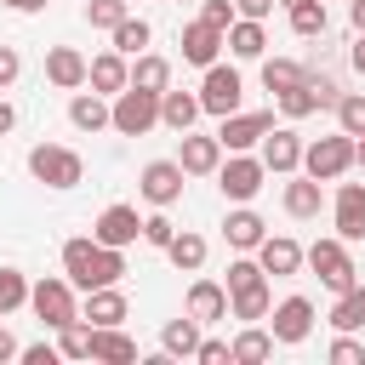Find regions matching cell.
I'll return each instance as SVG.
<instances>
[{
  "label": "cell",
  "mask_w": 365,
  "mask_h": 365,
  "mask_svg": "<svg viewBox=\"0 0 365 365\" xmlns=\"http://www.w3.org/2000/svg\"><path fill=\"white\" fill-rule=\"evenodd\" d=\"M63 274H68V285H74V291L120 285V279H125V251L97 245L91 234H80V240H68V245H63Z\"/></svg>",
  "instance_id": "cell-1"
},
{
  "label": "cell",
  "mask_w": 365,
  "mask_h": 365,
  "mask_svg": "<svg viewBox=\"0 0 365 365\" xmlns=\"http://www.w3.org/2000/svg\"><path fill=\"white\" fill-rule=\"evenodd\" d=\"M154 125H160V91L125 86V91L108 97V131H120V137H148Z\"/></svg>",
  "instance_id": "cell-2"
},
{
  "label": "cell",
  "mask_w": 365,
  "mask_h": 365,
  "mask_svg": "<svg viewBox=\"0 0 365 365\" xmlns=\"http://www.w3.org/2000/svg\"><path fill=\"white\" fill-rule=\"evenodd\" d=\"M29 177L46 182V188H80L86 182V160L63 143H34L29 148Z\"/></svg>",
  "instance_id": "cell-3"
},
{
  "label": "cell",
  "mask_w": 365,
  "mask_h": 365,
  "mask_svg": "<svg viewBox=\"0 0 365 365\" xmlns=\"http://www.w3.org/2000/svg\"><path fill=\"white\" fill-rule=\"evenodd\" d=\"M302 262L319 274V285L336 297V291H348V285H359V268H354V257H348V240H314L308 251H302Z\"/></svg>",
  "instance_id": "cell-4"
},
{
  "label": "cell",
  "mask_w": 365,
  "mask_h": 365,
  "mask_svg": "<svg viewBox=\"0 0 365 365\" xmlns=\"http://www.w3.org/2000/svg\"><path fill=\"white\" fill-rule=\"evenodd\" d=\"M262 182H268V165L245 148V154H228L222 165H217V188H222V200L228 205H251L257 194H262Z\"/></svg>",
  "instance_id": "cell-5"
},
{
  "label": "cell",
  "mask_w": 365,
  "mask_h": 365,
  "mask_svg": "<svg viewBox=\"0 0 365 365\" xmlns=\"http://www.w3.org/2000/svg\"><path fill=\"white\" fill-rule=\"evenodd\" d=\"M194 97H200V114H217V120H222V114H234V108H240L245 80H240V68H234V63H222V57H217V63L200 74V91H194Z\"/></svg>",
  "instance_id": "cell-6"
},
{
  "label": "cell",
  "mask_w": 365,
  "mask_h": 365,
  "mask_svg": "<svg viewBox=\"0 0 365 365\" xmlns=\"http://www.w3.org/2000/svg\"><path fill=\"white\" fill-rule=\"evenodd\" d=\"M348 165H354V137H348V131H331V137H314V143H302V171H308V177H319V182H336Z\"/></svg>",
  "instance_id": "cell-7"
},
{
  "label": "cell",
  "mask_w": 365,
  "mask_h": 365,
  "mask_svg": "<svg viewBox=\"0 0 365 365\" xmlns=\"http://www.w3.org/2000/svg\"><path fill=\"white\" fill-rule=\"evenodd\" d=\"M182 188H188V171H182L177 160H148L143 177H137V194H143L148 205H165V211L182 200Z\"/></svg>",
  "instance_id": "cell-8"
},
{
  "label": "cell",
  "mask_w": 365,
  "mask_h": 365,
  "mask_svg": "<svg viewBox=\"0 0 365 365\" xmlns=\"http://www.w3.org/2000/svg\"><path fill=\"white\" fill-rule=\"evenodd\" d=\"M29 308L40 314V325H68L74 314H80V302H74V285H68V274L63 279H40V285H29Z\"/></svg>",
  "instance_id": "cell-9"
},
{
  "label": "cell",
  "mask_w": 365,
  "mask_h": 365,
  "mask_svg": "<svg viewBox=\"0 0 365 365\" xmlns=\"http://www.w3.org/2000/svg\"><path fill=\"white\" fill-rule=\"evenodd\" d=\"M268 331H274L279 348L308 342V336H314V302H308V297H285V302H274V308H268Z\"/></svg>",
  "instance_id": "cell-10"
},
{
  "label": "cell",
  "mask_w": 365,
  "mask_h": 365,
  "mask_svg": "<svg viewBox=\"0 0 365 365\" xmlns=\"http://www.w3.org/2000/svg\"><path fill=\"white\" fill-rule=\"evenodd\" d=\"M274 131V114H245V108H234V114H222V125H217V143H222V154H245V148H257L262 137Z\"/></svg>",
  "instance_id": "cell-11"
},
{
  "label": "cell",
  "mask_w": 365,
  "mask_h": 365,
  "mask_svg": "<svg viewBox=\"0 0 365 365\" xmlns=\"http://www.w3.org/2000/svg\"><path fill=\"white\" fill-rule=\"evenodd\" d=\"M91 240H97V245H114V251L137 245V240H143V217H137V205H103L97 222H91Z\"/></svg>",
  "instance_id": "cell-12"
},
{
  "label": "cell",
  "mask_w": 365,
  "mask_h": 365,
  "mask_svg": "<svg viewBox=\"0 0 365 365\" xmlns=\"http://www.w3.org/2000/svg\"><path fill=\"white\" fill-rule=\"evenodd\" d=\"M257 148H262L257 160H262L274 177H291V171H302V137H297L291 125H274V131H268Z\"/></svg>",
  "instance_id": "cell-13"
},
{
  "label": "cell",
  "mask_w": 365,
  "mask_h": 365,
  "mask_svg": "<svg viewBox=\"0 0 365 365\" xmlns=\"http://www.w3.org/2000/svg\"><path fill=\"white\" fill-rule=\"evenodd\" d=\"M331 222H336V240H365V182H342L336 200H331Z\"/></svg>",
  "instance_id": "cell-14"
},
{
  "label": "cell",
  "mask_w": 365,
  "mask_h": 365,
  "mask_svg": "<svg viewBox=\"0 0 365 365\" xmlns=\"http://www.w3.org/2000/svg\"><path fill=\"white\" fill-rule=\"evenodd\" d=\"M182 63H194V68H211L217 57H222V29H211L205 17H194L188 29H182Z\"/></svg>",
  "instance_id": "cell-15"
},
{
  "label": "cell",
  "mask_w": 365,
  "mask_h": 365,
  "mask_svg": "<svg viewBox=\"0 0 365 365\" xmlns=\"http://www.w3.org/2000/svg\"><path fill=\"white\" fill-rule=\"evenodd\" d=\"M125 80H131V63L108 46V51H97V57H86V86L91 91H103V97H114V91H125Z\"/></svg>",
  "instance_id": "cell-16"
},
{
  "label": "cell",
  "mask_w": 365,
  "mask_h": 365,
  "mask_svg": "<svg viewBox=\"0 0 365 365\" xmlns=\"http://www.w3.org/2000/svg\"><path fill=\"white\" fill-rule=\"evenodd\" d=\"M177 165H182L188 177H217V165H222V143H217V131H211V137H194V131H182Z\"/></svg>",
  "instance_id": "cell-17"
},
{
  "label": "cell",
  "mask_w": 365,
  "mask_h": 365,
  "mask_svg": "<svg viewBox=\"0 0 365 365\" xmlns=\"http://www.w3.org/2000/svg\"><path fill=\"white\" fill-rule=\"evenodd\" d=\"M257 262H262V274H274V279H291V274L302 268V245H297L291 234H262V245H257Z\"/></svg>",
  "instance_id": "cell-18"
},
{
  "label": "cell",
  "mask_w": 365,
  "mask_h": 365,
  "mask_svg": "<svg viewBox=\"0 0 365 365\" xmlns=\"http://www.w3.org/2000/svg\"><path fill=\"white\" fill-rule=\"evenodd\" d=\"M182 314H194L200 325L228 319V285H217V279H194V285H188V297H182Z\"/></svg>",
  "instance_id": "cell-19"
},
{
  "label": "cell",
  "mask_w": 365,
  "mask_h": 365,
  "mask_svg": "<svg viewBox=\"0 0 365 365\" xmlns=\"http://www.w3.org/2000/svg\"><path fill=\"white\" fill-rule=\"evenodd\" d=\"M319 205H325V182L319 177H297L291 171V182H285V217H297V222H314L319 217Z\"/></svg>",
  "instance_id": "cell-20"
},
{
  "label": "cell",
  "mask_w": 365,
  "mask_h": 365,
  "mask_svg": "<svg viewBox=\"0 0 365 365\" xmlns=\"http://www.w3.org/2000/svg\"><path fill=\"white\" fill-rule=\"evenodd\" d=\"M125 314H131V302H125L120 285H97V291H86V308H80L86 325H125Z\"/></svg>",
  "instance_id": "cell-21"
},
{
  "label": "cell",
  "mask_w": 365,
  "mask_h": 365,
  "mask_svg": "<svg viewBox=\"0 0 365 365\" xmlns=\"http://www.w3.org/2000/svg\"><path fill=\"white\" fill-rule=\"evenodd\" d=\"M262 234H268V222H262L251 205H234V211L222 217V240H228V251H257Z\"/></svg>",
  "instance_id": "cell-22"
},
{
  "label": "cell",
  "mask_w": 365,
  "mask_h": 365,
  "mask_svg": "<svg viewBox=\"0 0 365 365\" xmlns=\"http://www.w3.org/2000/svg\"><path fill=\"white\" fill-rule=\"evenodd\" d=\"M222 46H228L240 63H251V57H262V51H268V29H262L257 17H234V23L222 29Z\"/></svg>",
  "instance_id": "cell-23"
},
{
  "label": "cell",
  "mask_w": 365,
  "mask_h": 365,
  "mask_svg": "<svg viewBox=\"0 0 365 365\" xmlns=\"http://www.w3.org/2000/svg\"><path fill=\"white\" fill-rule=\"evenodd\" d=\"M46 80H51L57 91H80V86H86V57H80L74 46H51V51H46Z\"/></svg>",
  "instance_id": "cell-24"
},
{
  "label": "cell",
  "mask_w": 365,
  "mask_h": 365,
  "mask_svg": "<svg viewBox=\"0 0 365 365\" xmlns=\"http://www.w3.org/2000/svg\"><path fill=\"white\" fill-rule=\"evenodd\" d=\"M268 308H274V291H268V274L262 279H251V285H240V291H228V319H268Z\"/></svg>",
  "instance_id": "cell-25"
},
{
  "label": "cell",
  "mask_w": 365,
  "mask_h": 365,
  "mask_svg": "<svg viewBox=\"0 0 365 365\" xmlns=\"http://www.w3.org/2000/svg\"><path fill=\"white\" fill-rule=\"evenodd\" d=\"M91 359H103V365H137V342L120 325H91Z\"/></svg>",
  "instance_id": "cell-26"
},
{
  "label": "cell",
  "mask_w": 365,
  "mask_h": 365,
  "mask_svg": "<svg viewBox=\"0 0 365 365\" xmlns=\"http://www.w3.org/2000/svg\"><path fill=\"white\" fill-rule=\"evenodd\" d=\"M228 359H234V365H262V359H274V331L251 319V325L228 342Z\"/></svg>",
  "instance_id": "cell-27"
},
{
  "label": "cell",
  "mask_w": 365,
  "mask_h": 365,
  "mask_svg": "<svg viewBox=\"0 0 365 365\" xmlns=\"http://www.w3.org/2000/svg\"><path fill=\"white\" fill-rule=\"evenodd\" d=\"M194 120H200V97L165 86V91H160V125H171V131L182 137V131H194Z\"/></svg>",
  "instance_id": "cell-28"
},
{
  "label": "cell",
  "mask_w": 365,
  "mask_h": 365,
  "mask_svg": "<svg viewBox=\"0 0 365 365\" xmlns=\"http://www.w3.org/2000/svg\"><path fill=\"white\" fill-rule=\"evenodd\" d=\"M68 125L74 131H108V97L103 91H74L68 97Z\"/></svg>",
  "instance_id": "cell-29"
},
{
  "label": "cell",
  "mask_w": 365,
  "mask_h": 365,
  "mask_svg": "<svg viewBox=\"0 0 365 365\" xmlns=\"http://www.w3.org/2000/svg\"><path fill=\"white\" fill-rule=\"evenodd\" d=\"M200 319L194 314H182V319H165V331H160V348L171 354V359H194V348H200Z\"/></svg>",
  "instance_id": "cell-30"
},
{
  "label": "cell",
  "mask_w": 365,
  "mask_h": 365,
  "mask_svg": "<svg viewBox=\"0 0 365 365\" xmlns=\"http://www.w3.org/2000/svg\"><path fill=\"white\" fill-rule=\"evenodd\" d=\"M165 257H171L177 274H200V268H205V240H200L194 228H177L171 245H165Z\"/></svg>",
  "instance_id": "cell-31"
},
{
  "label": "cell",
  "mask_w": 365,
  "mask_h": 365,
  "mask_svg": "<svg viewBox=\"0 0 365 365\" xmlns=\"http://www.w3.org/2000/svg\"><path fill=\"white\" fill-rule=\"evenodd\" d=\"M108 34H114V51H120V57H137V51H148V40H154L148 17H137V11H125Z\"/></svg>",
  "instance_id": "cell-32"
},
{
  "label": "cell",
  "mask_w": 365,
  "mask_h": 365,
  "mask_svg": "<svg viewBox=\"0 0 365 365\" xmlns=\"http://www.w3.org/2000/svg\"><path fill=\"white\" fill-rule=\"evenodd\" d=\"M125 86H137V91H165V86H171V63H165L160 51H137Z\"/></svg>",
  "instance_id": "cell-33"
},
{
  "label": "cell",
  "mask_w": 365,
  "mask_h": 365,
  "mask_svg": "<svg viewBox=\"0 0 365 365\" xmlns=\"http://www.w3.org/2000/svg\"><path fill=\"white\" fill-rule=\"evenodd\" d=\"M331 331H365V285L336 291V302H331Z\"/></svg>",
  "instance_id": "cell-34"
},
{
  "label": "cell",
  "mask_w": 365,
  "mask_h": 365,
  "mask_svg": "<svg viewBox=\"0 0 365 365\" xmlns=\"http://www.w3.org/2000/svg\"><path fill=\"white\" fill-rule=\"evenodd\" d=\"M285 17H291V34H302V40H319L325 34V0H297V6H285Z\"/></svg>",
  "instance_id": "cell-35"
},
{
  "label": "cell",
  "mask_w": 365,
  "mask_h": 365,
  "mask_svg": "<svg viewBox=\"0 0 365 365\" xmlns=\"http://www.w3.org/2000/svg\"><path fill=\"white\" fill-rule=\"evenodd\" d=\"M308 80V68L302 63H291V57H262V86L279 97V91H291V86H302Z\"/></svg>",
  "instance_id": "cell-36"
},
{
  "label": "cell",
  "mask_w": 365,
  "mask_h": 365,
  "mask_svg": "<svg viewBox=\"0 0 365 365\" xmlns=\"http://www.w3.org/2000/svg\"><path fill=\"white\" fill-rule=\"evenodd\" d=\"M57 354L63 359H91V325L74 314L68 325H57Z\"/></svg>",
  "instance_id": "cell-37"
},
{
  "label": "cell",
  "mask_w": 365,
  "mask_h": 365,
  "mask_svg": "<svg viewBox=\"0 0 365 365\" xmlns=\"http://www.w3.org/2000/svg\"><path fill=\"white\" fill-rule=\"evenodd\" d=\"M336 131L365 137V91H342L336 97Z\"/></svg>",
  "instance_id": "cell-38"
},
{
  "label": "cell",
  "mask_w": 365,
  "mask_h": 365,
  "mask_svg": "<svg viewBox=\"0 0 365 365\" xmlns=\"http://www.w3.org/2000/svg\"><path fill=\"white\" fill-rule=\"evenodd\" d=\"M29 302V279H23V268H0V314H17Z\"/></svg>",
  "instance_id": "cell-39"
},
{
  "label": "cell",
  "mask_w": 365,
  "mask_h": 365,
  "mask_svg": "<svg viewBox=\"0 0 365 365\" xmlns=\"http://www.w3.org/2000/svg\"><path fill=\"white\" fill-rule=\"evenodd\" d=\"M274 103H279V114H285V120H302V114H314V108H319V103H314V86H308V80H302V86H291V91H279Z\"/></svg>",
  "instance_id": "cell-40"
},
{
  "label": "cell",
  "mask_w": 365,
  "mask_h": 365,
  "mask_svg": "<svg viewBox=\"0 0 365 365\" xmlns=\"http://www.w3.org/2000/svg\"><path fill=\"white\" fill-rule=\"evenodd\" d=\"M171 234H177V222L165 217V205H154V211L143 217V240H148L154 251H165V245H171Z\"/></svg>",
  "instance_id": "cell-41"
},
{
  "label": "cell",
  "mask_w": 365,
  "mask_h": 365,
  "mask_svg": "<svg viewBox=\"0 0 365 365\" xmlns=\"http://www.w3.org/2000/svg\"><path fill=\"white\" fill-rule=\"evenodd\" d=\"M331 365H365V342H354V331H336V342L325 348Z\"/></svg>",
  "instance_id": "cell-42"
},
{
  "label": "cell",
  "mask_w": 365,
  "mask_h": 365,
  "mask_svg": "<svg viewBox=\"0 0 365 365\" xmlns=\"http://www.w3.org/2000/svg\"><path fill=\"white\" fill-rule=\"evenodd\" d=\"M125 11H131L125 0H86V23H91V29H114Z\"/></svg>",
  "instance_id": "cell-43"
},
{
  "label": "cell",
  "mask_w": 365,
  "mask_h": 365,
  "mask_svg": "<svg viewBox=\"0 0 365 365\" xmlns=\"http://www.w3.org/2000/svg\"><path fill=\"white\" fill-rule=\"evenodd\" d=\"M194 359H200V365H234V359H228V342H222V336H200Z\"/></svg>",
  "instance_id": "cell-44"
},
{
  "label": "cell",
  "mask_w": 365,
  "mask_h": 365,
  "mask_svg": "<svg viewBox=\"0 0 365 365\" xmlns=\"http://www.w3.org/2000/svg\"><path fill=\"white\" fill-rule=\"evenodd\" d=\"M17 359L23 365H57L63 354H57V342H29V348H17Z\"/></svg>",
  "instance_id": "cell-45"
},
{
  "label": "cell",
  "mask_w": 365,
  "mask_h": 365,
  "mask_svg": "<svg viewBox=\"0 0 365 365\" xmlns=\"http://www.w3.org/2000/svg\"><path fill=\"white\" fill-rule=\"evenodd\" d=\"M200 17H205L211 29H228V23H234V0H200Z\"/></svg>",
  "instance_id": "cell-46"
},
{
  "label": "cell",
  "mask_w": 365,
  "mask_h": 365,
  "mask_svg": "<svg viewBox=\"0 0 365 365\" xmlns=\"http://www.w3.org/2000/svg\"><path fill=\"white\" fill-rule=\"evenodd\" d=\"M17 74H23V57H17V46H0V91H6Z\"/></svg>",
  "instance_id": "cell-47"
},
{
  "label": "cell",
  "mask_w": 365,
  "mask_h": 365,
  "mask_svg": "<svg viewBox=\"0 0 365 365\" xmlns=\"http://www.w3.org/2000/svg\"><path fill=\"white\" fill-rule=\"evenodd\" d=\"M268 11H274V0H234V17H257L262 23Z\"/></svg>",
  "instance_id": "cell-48"
},
{
  "label": "cell",
  "mask_w": 365,
  "mask_h": 365,
  "mask_svg": "<svg viewBox=\"0 0 365 365\" xmlns=\"http://www.w3.org/2000/svg\"><path fill=\"white\" fill-rule=\"evenodd\" d=\"M348 63H354V74H365V34H354V46H348Z\"/></svg>",
  "instance_id": "cell-49"
},
{
  "label": "cell",
  "mask_w": 365,
  "mask_h": 365,
  "mask_svg": "<svg viewBox=\"0 0 365 365\" xmlns=\"http://www.w3.org/2000/svg\"><path fill=\"white\" fill-rule=\"evenodd\" d=\"M348 23H354V34H365V0H348Z\"/></svg>",
  "instance_id": "cell-50"
},
{
  "label": "cell",
  "mask_w": 365,
  "mask_h": 365,
  "mask_svg": "<svg viewBox=\"0 0 365 365\" xmlns=\"http://www.w3.org/2000/svg\"><path fill=\"white\" fill-rule=\"evenodd\" d=\"M6 359H17V336L0 325V365H6Z\"/></svg>",
  "instance_id": "cell-51"
},
{
  "label": "cell",
  "mask_w": 365,
  "mask_h": 365,
  "mask_svg": "<svg viewBox=\"0 0 365 365\" xmlns=\"http://www.w3.org/2000/svg\"><path fill=\"white\" fill-rule=\"evenodd\" d=\"M11 125H17V108H11V103H6V97H0V137H6V131H11Z\"/></svg>",
  "instance_id": "cell-52"
},
{
  "label": "cell",
  "mask_w": 365,
  "mask_h": 365,
  "mask_svg": "<svg viewBox=\"0 0 365 365\" xmlns=\"http://www.w3.org/2000/svg\"><path fill=\"white\" fill-rule=\"evenodd\" d=\"M0 6H11V11H40L46 0H0Z\"/></svg>",
  "instance_id": "cell-53"
},
{
  "label": "cell",
  "mask_w": 365,
  "mask_h": 365,
  "mask_svg": "<svg viewBox=\"0 0 365 365\" xmlns=\"http://www.w3.org/2000/svg\"><path fill=\"white\" fill-rule=\"evenodd\" d=\"M274 6H297V0H274Z\"/></svg>",
  "instance_id": "cell-54"
},
{
  "label": "cell",
  "mask_w": 365,
  "mask_h": 365,
  "mask_svg": "<svg viewBox=\"0 0 365 365\" xmlns=\"http://www.w3.org/2000/svg\"><path fill=\"white\" fill-rule=\"evenodd\" d=\"M0 319H6V314H0Z\"/></svg>",
  "instance_id": "cell-55"
}]
</instances>
